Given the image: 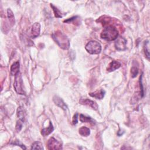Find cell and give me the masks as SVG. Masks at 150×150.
<instances>
[{"label": "cell", "mask_w": 150, "mask_h": 150, "mask_svg": "<svg viewBox=\"0 0 150 150\" xmlns=\"http://www.w3.org/2000/svg\"><path fill=\"white\" fill-rule=\"evenodd\" d=\"M121 66V63L116 61H113L110 64H109L108 67L107 68V70L109 72L114 71L118 68H120Z\"/></svg>", "instance_id": "8fae6325"}, {"label": "cell", "mask_w": 150, "mask_h": 150, "mask_svg": "<svg viewBox=\"0 0 150 150\" xmlns=\"http://www.w3.org/2000/svg\"><path fill=\"white\" fill-rule=\"evenodd\" d=\"M17 116H18V117L19 118V119H20V120H21L24 121L25 113H24V109L21 107H18V109Z\"/></svg>", "instance_id": "ac0fdd59"}, {"label": "cell", "mask_w": 150, "mask_h": 150, "mask_svg": "<svg viewBox=\"0 0 150 150\" xmlns=\"http://www.w3.org/2000/svg\"><path fill=\"white\" fill-rule=\"evenodd\" d=\"M85 49L90 54L97 55L101 51V46L98 42L91 41L87 43Z\"/></svg>", "instance_id": "277c9868"}, {"label": "cell", "mask_w": 150, "mask_h": 150, "mask_svg": "<svg viewBox=\"0 0 150 150\" xmlns=\"http://www.w3.org/2000/svg\"><path fill=\"white\" fill-rule=\"evenodd\" d=\"M100 36L103 39L107 41H112L117 39L118 32L114 26L109 25L103 30Z\"/></svg>", "instance_id": "7a4b0ae2"}, {"label": "cell", "mask_w": 150, "mask_h": 150, "mask_svg": "<svg viewBox=\"0 0 150 150\" xmlns=\"http://www.w3.org/2000/svg\"><path fill=\"white\" fill-rule=\"evenodd\" d=\"M53 101L55 104L58 107L62 109L63 110H66L68 109V106L65 104L63 100L57 96H55L53 98Z\"/></svg>", "instance_id": "9c48e42d"}, {"label": "cell", "mask_w": 150, "mask_h": 150, "mask_svg": "<svg viewBox=\"0 0 150 150\" xmlns=\"http://www.w3.org/2000/svg\"><path fill=\"white\" fill-rule=\"evenodd\" d=\"M144 49L146 57L148 59H149V42L148 41H145L144 44Z\"/></svg>", "instance_id": "d6986e66"}, {"label": "cell", "mask_w": 150, "mask_h": 150, "mask_svg": "<svg viewBox=\"0 0 150 150\" xmlns=\"http://www.w3.org/2000/svg\"><path fill=\"white\" fill-rule=\"evenodd\" d=\"M7 15H8V18L9 22H10V24L12 26H13L15 24V17H14V14H13V11H11V9H8Z\"/></svg>", "instance_id": "2e32d148"}, {"label": "cell", "mask_w": 150, "mask_h": 150, "mask_svg": "<svg viewBox=\"0 0 150 150\" xmlns=\"http://www.w3.org/2000/svg\"><path fill=\"white\" fill-rule=\"evenodd\" d=\"M20 62L18 61L14 62L11 67V74L12 76H15V75L20 72Z\"/></svg>", "instance_id": "7c38bea8"}, {"label": "cell", "mask_w": 150, "mask_h": 150, "mask_svg": "<svg viewBox=\"0 0 150 150\" xmlns=\"http://www.w3.org/2000/svg\"><path fill=\"white\" fill-rule=\"evenodd\" d=\"M52 37L54 41L57 43L61 48L67 50L70 47V42L68 38L63 32L58 31L53 33Z\"/></svg>", "instance_id": "6da1fadb"}, {"label": "cell", "mask_w": 150, "mask_h": 150, "mask_svg": "<svg viewBox=\"0 0 150 150\" xmlns=\"http://www.w3.org/2000/svg\"><path fill=\"white\" fill-rule=\"evenodd\" d=\"M80 121L82 123H95V121H94L91 117H87L86 116H84L82 114L80 115L79 117Z\"/></svg>", "instance_id": "9a60e30c"}, {"label": "cell", "mask_w": 150, "mask_h": 150, "mask_svg": "<svg viewBox=\"0 0 150 150\" xmlns=\"http://www.w3.org/2000/svg\"><path fill=\"white\" fill-rule=\"evenodd\" d=\"M131 73L132 78H136L138 73V69L136 66H133V67L131 69Z\"/></svg>", "instance_id": "44dd1931"}, {"label": "cell", "mask_w": 150, "mask_h": 150, "mask_svg": "<svg viewBox=\"0 0 150 150\" xmlns=\"http://www.w3.org/2000/svg\"><path fill=\"white\" fill-rule=\"evenodd\" d=\"M80 103L82 105H85V106H89L90 107H91L93 110H97L99 109V106L97 104V103L94 101L91 100H90L89 99L87 98H82L80 101H79Z\"/></svg>", "instance_id": "52a82bcc"}, {"label": "cell", "mask_w": 150, "mask_h": 150, "mask_svg": "<svg viewBox=\"0 0 150 150\" xmlns=\"http://www.w3.org/2000/svg\"><path fill=\"white\" fill-rule=\"evenodd\" d=\"M24 123V121L19 119V120L17 121L16 122V130L17 132H20V131L21 130L22 128V125Z\"/></svg>", "instance_id": "7402d4cb"}, {"label": "cell", "mask_w": 150, "mask_h": 150, "mask_svg": "<svg viewBox=\"0 0 150 150\" xmlns=\"http://www.w3.org/2000/svg\"><path fill=\"white\" fill-rule=\"evenodd\" d=\"M14 88L15 91L18 94V95H25V92L23 88V81L22 78V75L20 72L17 73L15 76Z\"/></svg>", "instance_id": "3957f363"}, {"label": "cell", "mask_w": 150, "mask_h": 150, "mask_svg": "<svg viewBox=\"0 0 150 150\" xmlns=\"http://www.w3.org/2000/svg\"><path fill=\"white\" fill-rule=\"evenodd\" d=\"M105 91L103 89H100L99 90H97L95 92L90 93L89 95L94 98H96L97 99H102L105 97Z\"/></svg>", "instance_id": "30bf717a"}, {"label": "cell", "mask_w": 150, "mask_h": 150, "mask_svg": "<svg viewBox=\"0 0 150 150\" xmlns=\"http://www.w3.org/2000/svg\"><path fill=\"white\" fill-rule=\"evenodd\" d=\"M51 8H52L53 11V13H54V14H55V16L56 18H62L63 16L62 15V13L61 12L59 11V9H58V8H56L55 5H53V4H51Z\"/></svg>", "instance_id": "e0dca14e"}, {"label": "cell", "mask_w": 150, "mask_h": 150, "mask_svg": "<svg viewBox=\"0 0 150 150\" xmlns=\"http://www.w3.org/2000/svg\"><path fill=\"white\" fill-rule=\"evenodd\" d=\"M79 133L80 135L83 137H88L90 134V130L89 128L86 127H82L80 128L79 130Z\"/></svg>", "instance_id": "5bb4252c"}, {"label": "cell", "mask_w": 150, "mask_h": 150, "mask_svg": "<svg viewBox=\"0 0 150 150\" xmlns=\"http://www.w3.org/2000/svg\"><path fill=\"white\" fill-rule=\"evenodd\" d=\"M13 145H18V146H20L22 149H26V147L22 144H21L20 142H19V141H15V142L12 143Z\"/></svg>", "instance_id": "d4e9b609"}, {"label": "cell", "mask_w": 150, "mask_h": 150, "mask_svg": "<svg viewBox=\"0 0 150 150\" xmlns=\"http://www.w3.org/2000/svg\"><path fill=\"white\" fill-rule=\"evenodd\" d=\"M72 122H73V124L74 125L78 123V113H76L74 115V116L73 117Z\"/></svg>", "instance_id": "cb8c5ba5"}, {"label": "cell", "mask_w": 150, "mask_h": 150, "mask_svg": "<svg viewBox=\"0 0 150 150\" xmlns=\"http://www.w3.org/2000/svg\"><path fill=\"white\" fill-rule=\"evenodd\" d=\"M139 86H140V97H143L144 95V89L142 84V75L141 76L139 79Z\"/></svg>", "instance_id": "603a6c76"}, {"label": "cell", "mask_w": 150, "mask_h": 150, "mask_svg": "<svg viewBox=\"0 0 150 150\" xmlns=\"http://www.w3.org/2000/svg\"><path fill=\"white\" fill-rule=\"evenodd\" d=\"M41 25L38 22H35L32 25L31 30V37L32 38H36L40 34Z\"/></svg>", "instance_id": "ba28073f"}, {"label": "cell", "mask_w": 150, "mask_h": 150, "mask_svg": "<svg viewBox=\"0 0 150 150\" xmlns=\"http://www.w3.org/2000/svg\"><path fill=\"white\" fill-rule=\"evenodd\" d=\"M48 149H62V144L53 137H51L47 143Z\"/></svg>", "instance_id": "5b68a950"}, {"label": "cell", "mask_w": 150, "mask_h": 150, "mask_svg": "<svg viewBox=\"0 0 150 150\" xmlns=\"http://www.w3.org/2000/svg\"><path fill=\"white\" fill-rule=\"evenodd\" d=\"M54 130V128H53V124H52L51 122H50L49 123V126L47 127V128H43L42 131H41V134L43 136L45 137V136H47L49 135L50 134H51L53 131Z\"/></svg>", "instance_id": "4fadbf2b"}, {"label": "cell", "mask_w": 150, "mask_h": 150, "mask_svg": "<svg viewBox=\"0 0 150 150\" xmlns=\"http://www.w3.org/2000/svg\"><path fill=\"white\" fill-rule=\"evenodd\" d=\"M32 149H43V146H42V144L39 142V141H35V143H33L32 147H31Z\"/></svg>", "instance_id": "ffe728a7"}, {"label": "cell", "mask_w": 150, "mask_h": 150, "mask_svg": "<svg viewBox=\"0 0 150 150\" xmlns=\"http://www.w3.org/2000/svg\"><path fill=\"white\" fill-rule=\"evenodd\" d=\"M126 45H127V41L123 37L118 38L114 43L116 49L120 51H125L127 49Z\"/></svg>", "instance_id": "8992f818"}]
</instances>
